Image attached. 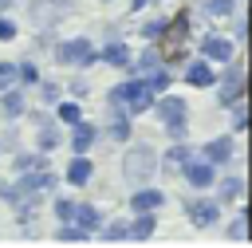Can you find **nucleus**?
Here are the masks:
<instances>
[{
    "mask_svg": "<svg viewBox=\"0 0 252 248\" xmlns=\"http://www.w3.org/2000/svg\"><path fill=\"white\" fill-rule=\"evenodd\" d=\"M154 98H158V94L146 87V79H142V75H126V79H118V83L106 91V106H118V110H126L130 118L150 114Z\"/></svg>",
    "mask_w": 252,
    "mask_h": 248,
    "instance_id": "obj_1",
    "label": "nucleus"
},
{
    "mask_svg": "<svg viewBox=\"0 0 252 248\" xmlns=\"http://www.w3.org/2000/svg\"><path fill=\"white\" fill-rule=\"evenodd\" d=\"M122 177L130 189L138 185H150L158 177V150L150 142H126V154H122Z\"/></svg>",
    "mask_w": 252,
    "mask_h": 248,
    "instance_id": "obj_2",
    "label": "nucleus"
},
{
    "mask_svg": "<svg viewBox=\"0 0 252 248\" xmlns=\"http://www.w3.org/2000/svg\"><path fill=\"white\" fill-rule=\"evenodd\" d=\"M244 83H248V75H244V59H240V55H232L228 63H220V67H217V83H213L209 91L217 94V106H220V110H228L232 102H244Z\"/></svg>",
    "mask_w": 252,
    "mask_h": 248,
    "instance_id": "obj_3",
    "label": "nucleus"
},
{
    "mask_svg": "<svg viewBox=\"0 0 252 248\" xmlns=\"http://www.w3.org/2000/svg\"><path fill=\"white\" fill-rule=\"evenodd\" d=\"M51 59L67 71H91L98 59H94V39L91 35H67V39H55L51 43Z\"/></svg>",
    "mask_w": 252,
    "mask_h": 248,
    "instance_id": "obj_4",
    "label": "nucleus"
},
{
    "mask_svg": "<svg viewBox=\"0 0 252 248\" xmlns=\"http://www.w3.org/2000/svg\"><path fill=\"white\" fill-rule=\"evenodd\" d=\"M181 213H185V220H189L193 228H217L224 205H217L213 193H197V189H189V197H181Z\"/></svg>",
    "mask_w": 252,
    "mask_h": 248,
    "instance_id": "obj_5",
    "label": "nucleus"
},
{
    "mask_svg": "<svg viewBox=\"0 0 252 248\" xmlns=\"http://www.w3.org/2000/svg\"><path fill=\"white\" fill-rule=\"evenodd\" d=\"M75 12V0H28V16L35 28H59Z\"/></svg>",
    "mask_w": 252,
    "mask_h": 248,
    "instance_id": "obj_6",
    "label": "nucleus"
},
{
    "mask_svg": "<svg viewBox=\"0 0 252 248\" xmlns=\"http://www.w3.org/2000/svg\"><path fill=\"white\" fill-rule=\"evenodd\" d=\"M98 138H102V130H98V122L94 118H79L75 126H67V138H63V146L71 150V154H91L94 146H98Z\"/></svg>",
    "mask_w": 252,
    "mask_h": 248,
    "instance_id": "obj_7",
    "label": "nucleus"
},
{
    "mask_svg": "<svg viewBox=\"0 0 252 248\" xmlns=\"http://www.w3.org/2000/svg\"><path fill=\"white\" fill-rule=\"evenodd\" d=\"M209 193L217 197V205H236V201H244V193H248L244 173H240V169H217V181H213Z\"/></svg>",
    "mask_w": 252,
    "mask_h": 248,
    "instance_id": "obj_8",
    "label": "nucleus"
},
{
    "mask_svg": "<svg viewBox=\"0 0 252 248\" xmlns=\"http://www.w3.org/2000/svg\"><path fill=\"white\" fill-rule=\"evenodd\" d=\"M197 55H205L209 63H228L232 55H236V43L224 35V31H205V35H197Z\"/></svg>",
    "mask_w": 252,
    "mask_h": 248,
    "instance_id": "obj_9",
    "label": "nucleus"
},
{
    "mask_svg": "<svg viewBox=\"0 0 252 248\" xmlns=\"http://www.w3.org/2000/svg\"><path fill=\"white\" fill-rule=\"evenodd\" d=\"M197 154H201L209 165L228 169V165H232V157H236V134H217V138H209L205 146H197Z\"/></svg>",
    "mask_w": 252,
    "mask_h": 248,
    "instance_id": "obj_10",
    "label": "nucleus"
},
{
    "mask_svg": "<svg viewBox=\"0 0 252 248\" xmlns=\"http://www.w3.org/2000/svg\"><path fill=\"white\" fill-rule=\"evenodd\" d=\"M177 173H181V181H185L189 189H197V193H209V189H213V181H217V165H209L201 154H193Z\"/></svg>",
    "mask_w": 252,
    "mask_h": 248,
    "instance_id": "obj_11",
    "label": "nucleus"
},
{
    "mask_svg": "<svg viewBox=\"0 0 252 248\" xmlns=\"http://www.w3.org/2000/svg\"><path fill=\"white\" fill-rule=\"evenodd\" d=\"M94 59L106 63V67H114V71H130V59H134L130 39H126V35H110L102 47H94Z\"/></svg>",
    "mask_w": 252,
    "mask_h": 248,
    "instance_id": "obj_12",
    "label": "nucleus"
},
{
    "mask_svg": "<svg viewBox=\"0 0 252 248\" xmlns=\"http://www.w3.org/2000/svg\"><path fill=\"white\" fill-rule=\"evenodd\" d=\"M181 83L193 87V91H209V87L217 83V63H209L205 55L185 59V67H181Z\"/></svg>",
    "mask_w": 252,
    "mask_h": 248,
    "instance_id": "obj_13",
    "label": "nucleus"
},
{
    "mask_svg": "<svg viewBox=\"0 0 252 248\" xmlns=\"http://www.w3.org/2000/svg\"><path fill=\"white\" fill-rule=\"evenodd\" d=\"M150 114H154L161 126H165V122H181V118H189V102H185L181 94H173V91H161V94L154 98Z\"/></svg>",
    "mask_w": 252,
    "mask_h": 248,
    "instance_id": "obj_14",
    "label": "nucleus"
},
{
    "mask_svg": "<svg viewBox=\"0 0 252 248\" xmlns=\"http://www.w3.org/2000/svg\"><path fill=\"white\" fill-rule=\"evenodd\" d=\"M28 102H32V91H28V87H20V83L4 87V91H0V118H4V122H20L24 110H28Z\"/></svg>",
    "mask_w": 252,
    "mask_h": 248,
    "instance_id": "obj_15",
    "label": "nucleus"
},
{
    "mask_svg": "<svg viewBox=\"0 0 252 248\" xmlns=\"http://www.w3.org/2000/svg\"><path fill=\"white\" fill-rule=\"evenodd\" d=\"M102 130V138H110V142H130V134H134V118L126 114V110H118V106H106V122L98 126Z\"/></svg>",
    "mask_w": 252,
    "mask_h": 248,
    "instance_id": "obj_16",
    "label": "nucleus"
},
{
    "mask_svg": "<svg viewBox=\"0 0 252 248\" xmlns=\"http://www.w3.org/2000/svg\"><path fill=\"white\" fill-rule=\"evenodd\" d=\"M91 177H94V161H91V154H71L67 169L59 173V181H63V185H71V189L91 185Z\"/></svg>",
    "mask_w": 252,
    "mask_h": 248,
    "instance_id": "obj_17",
    "label": "nucleus"
},
{
    "mask_svg": "<svg viewBox=\"0 0 252 248\" xmlns=\"http://www.w3.org/2000/svg\"><path fill=\"white\" fill-rule=\"evenodd\" d=\"M165 201H169V193L150 181V185H138V189L130 193V213H161Z\"/></svg>",
    "mask_w": 252,
    "mask_h": 248,
    "instance_id": "obj_18",
    "label": "nucleus"
},
{
    "mask_svg": "<svg viewBox=\"0 0 252 248\" xmlns=\"http://www.w3.org/2000/svg\"><path fill=\"white\" fill-rule=\"evenodd\" d=\"M193 154H197V146H193L189 138L169 142V150H161V154H158V169H161V173H177V169H181V165H185Z\"/></svg>",
    "mask_w": 252,
    "mask_h": 248,
    "instance_id": "obj_19",
    "label": "nucleus"
},
{
    "mask_svg": "<svg viewBox=\"0 0 252 248\" xmlns=\"http://www.w3.org/2000/svg\"><path fill=\"white\" fill-rule=\"evenodd\" d=\"M165 63V51H161V43L158 39H150L142 51H134V59H130V71L126 75H146V71H154V67H161Z\"/></svg>",
    "mask_w": 252,
    "mask_h": 248,
    "instance_id": "obj_20",
    "label": "nucleus"
},
{
    "mask_svg": "<svg viewBox=\"0 0 252 248\" xmlns=\"http://www.w3.org/2000/svg\"><path fill=\"white\" fill-rule=\"evenodd\" d=\"M126 240H154L158 232V213H130L126 217Z\"/></svg>",
    "mask_w": 252,
    "mask_h": 248,
    "instance_id": "obj_21",
    "label": "nucleus"
},
{
    "mask_svg": "<svg viewBox=\"0 0 252 248\" xmlns=\"http://www.w3.org/2000/svg\"><path fill=\"white\" fill-rule=\"evenodd\" d=\"M32 134H35V146H32V150H39V154H55V150L63 146V138H67L59 122H47V126H35Z\"/></svg>",
    "mask_w": 252,
    "mask_h": 248,
    "instance_id": "obj_22",
    "label": "nucleus"
},
{
    "mask_svg": "<svg viewBox=\"0 0 252 248\" xmlns=\"http://www.w3.org/2000/svg\"><path fill=\"white\" fill-rule=\"evenodd\" d=\"M12 157V173H28V169H43V165H51V154H39V150H16V154H8Z\"/></svg>",
    "mask_w": 252,
    "mask_h": 248,
    "instance_id": "obj_23",
    "label": "nucleus"
},
{
    "mask_svg": "<svg viewBox=\"0 0 252 248\" xmlns=\"http://www.w3.org/2000/svg\"><path fill=\"white\" fill-rule=\"evenodd\" d=\"M51 118L67 130V126H75V122L83 118V102H79V98H71V94H63V98L51 106Z\"/></svg>",
    "mask_w": 252,
    "mask_h": 248,
    "instance_id": "obj_24",
    "label": "nucleus"
},
{
    "mask_svg": "<svg viewBox=\"0 0 252 248\" xmlns=\"http://www.w3.org/2000/svg\"><path fill=\"white\" fill-rule=\"evenodd\" d=\"M102 220H106V213H102L94 201H79V205H75V224H79V228H87L91 236H94V228H98Z\"/></svg>",
    "mask_w": 252,
    "mask_h": 248,
    "instance_id": "obj_25",
    "label": "nucleus"
},
{
    "mask_svg": "<svg viewBox=\"0 0 252 248\" xmlns=\"http://www.w3.org/2000/svg\"><path fill=\"white\" fill-rule=\"evenodd\" d=\"M201 8V16L205 20H217V24H228L236 12H240V4L236 0H205V4H197Z\"/></svg>",
    "mask_w": 252,
    "mask_h": 248,
    "instance_id": "obj_26",
    "label": "nucleus"
},
{
    "mask_svg": "<svg viewBox=\"0 0 252 248\" xmlns=\"http://www.w3.org/2000/svg\"><path fill=\"white\" fill-rule=\"evenodd\" d=\"M47 201H51V217H55V224L75 220V205H79V197H67V193H59V189H55Z\"/></svg>",
    "mask_w": 252,
    "mask_h": 248,
    "instance_id": "obj_27",
    "label": "nucleus"
},
{
    "mask_svg": "<svg viewBox=\"0 0 252 248\" xmlns=\"http://www.w3.org/2000/svg\"><path fill=\"white\" fill-rule=\"evenodd\" d=\"M32 91H35V102H39V106H55V102L63 98V83H59V79H39Z\"/></svg>",
    "mask_w": 252,
    "mask_h": 248,
    "instance_id": "obj_28",
    "label": "nucleus"
},
{
    "mask_svg": "<svg viewBox=\"0 0 252 248\" xmlns=\"http://www.w3.org/2000/svg\"><path fill=\"white\" fill-rule=\"evenodd\" d=\"M126 217H114V220H102L98 228H94V236L98 240H106V244H118V240H126Z\"/></svg>",
    "mask_w": 252,
    "mask_h": 248,
    "instance_id": "obj_29",
    "label": "nucleus"
},
{
    "mask_svg": "<svg viewBox=\"0 0 252 248\" xmlns=\"http://www.w3.org/2000/svg\"><path fill=\"white\" fill-rule=\"evenodd\" d=\"M224 236H228V240H236V244H244V240H248V213H244V201H236V217L224 224Z\"/></svg>",
    "mask_w": 252,
    "mask_h": 248,
    "instance_id": "obj_30",
    "label": "nucleus"
},
{
    "mask_svg": "<svg viewBox=\"0 0 252 248\" xmlns=\"http://www.w3.org/2000/svg\"><path fill=\"white\" fill-rule=\"evenodd\" d=\"M39 79H43L39 59H20V63H16V83H20V87H28V91H32Z\"/></svg>",
    "mask_w": 252,
    "mask_h": 248,
    "instance_id": "obj_31",
    "label": "nucleus"
},
{
    "mask_svg": "<svg viewBox=\"0 0 252 248\" xmlns=\"http://www.w3.org/2000/svg\"><path fill=\"white\" fill-rule=\"evenodd\" d=\"M142 79H146V87H150L154 94H161V91H169V87H173V71H169V63H161V67L146 71Z\"/></svg>",
    "mask_w": 252,
    "mask_h": 248,
    "instance_id": "obj_32",
    "label": "nucleus"
},
{
    "mask_svg": "<svg viewBox=\"0 0 252 248\" xmlns=\"http://www.w3.org/2000/svg\"><path fill=\"white\" fill-rule=\"evenodd\" d=\"M51 240H63V244H67V240H71V244H87V240H94V236H91L87 228H79L75 220H67V224H59V228L51 232Z\"/></svg>",
    "mask_w": 252,
    "mask_h": 248,
    "instance_id": "obj_33",
    "label": "nucleus"
},
{
    "mask_svg": "<svg viewBox=\"0 0 252 248\" xmlns=\"http://www.w3.org/2000/svg\"><path fill=\"white\" fill-rule=\"evenodd\" d=\"M24 146V134L16 130V122H4L0 126V154H16Z\"/></svg>",
    "mask_w": 252,
    "mask_h": 248,
    "instance_id": "obj_34",
    "label": "nucleus"
},
{
    "mask_svg": "<svg viewBox=\"0 0 252 248\" xmlns=\"http://www.w3.org/2000/svg\"><path fill=\"white\" fill-rule=\"evenodd\" d=\"M161 31H165V12H158V16H150V20H142V28H138V39H161Z\"/></svg>",
    "mask_w": 252,
    "mask_h": 248,
    "instance_id": "obj_35",
    "label": "nucleus"
},
{
    "mask_svg": "<svg viewBox=\"0 0 252 248\" xmlns=\"http://www.w3.org/2000/svg\"><path fill=\"white\" fill-rule=\"evenodd\" d=\"M63 94H71V98H87V94H91V79H87L83 71H75V75L63 83Z\"/></svg>",
    "mask_w": 252,
    "mask_h": 248,
    "instance_id": "obj_36",
    "label": "nucleus"
},
{
    "mask_svg": "<svg viewBox=\"0 0 252 248\" xmlns=\"http://www.w3.org/2000/svg\"><path fill=\"white\" fill-rule=\"evenodd\" d=\"M228 114H232V130H228V134H236V138L248 134V102H232Z\"/></svg>",
    "mask_w": 252,
    "mask_h": 248,
    "instance_id": "obj_37",
    "label": "nucleus"
},
{
    "mask_svg": "<svg viewBox=\"0 0 252 248\" xmlns=\"http://www.w3.org/2000/svg\"><path fill=\"white\" fill-rule=\"evenodd\" d=\"M236 47H244V39H248V16H244V8L232 16V35H228Z\"/></svg>",
    "mask_w": 252,
    "mask_h": 248,
    "instance_id": "obj_38",
    "label": "nucleus"
},
{
    "mask_svg": "<svg viewBox=\"0 0 252 248\" xmlns=\"http://www.w3.org/2000/svg\"><path fill=\"white\" fill-rule=\"evenodd\" d=\"M16 39H20V24L8 12H0V43H16Z\"/></svg>",
    "mask_w": 252,
    "mask_h": 248,
    "instance_id": "obj_39",
    "label": "nucleus"
},
{
    "mask_svg": "<svg viewBox=\"0 0 252 248\" xmlns=\"http://www.w3.org/2000/svg\"><path fill=\"white\" fill-rule=\"evenodd\" d=\"M161 134H165L169 142H181V138H189V118H181V122H165V126H161Z\"/></svg>",
    "mask_w": 252,
    "mask_h": 248,
    "instance_id": "obj_40",
    "label": "nucleus"
},
{
    "mask_svg": "<svg viewBox=\"0 0 252 248\" xmlns=\"http://www.w3.org/2000/svg\"><path fill=\"white\" fill-rule=\"evenodd\" d=\"M12 83H16V63L12 59H0V91L12 87Z\"/></svg>",
    "mask_w": 252,
    "mask_h": 248,
    "instance_id": "obj_41",
    "label": "nucleus"
},
{
    "mask_svg": "<svg viewBox=\"0 0 252 248\" xmlns=\"http://www.w3.org/2000/svg\"><path fill=\"white\" fill-rule=\"evenodd\" d=\"M165 0H130V16H138V12H146V8H161Z\"/></svg>",
    "mask_w": 252,
    "mask_h": 248,
    "instance_id": "obj_42",
    "label": "nucleus"
},
{
    "mask_svg": "<svg viewBox=\"0 0 252 248\" xmlns=\"http://www.w3.org/2000/svg\"><path fill=\"white\" fill-rule=\"evenodd\" d=\"M12 4H16V0H0V12H12Z\"/></svg>",
    "mask_w": 252,
    "mask_h": 248,
    "instance_id": "obj_43",
    "label": "nucleus"
},
{
    "mask_svg": "<svg viewBox=\"0 0 252 248\" xmlns=\"http://www.w3.org/2000/svg\"><path fill=\"white\" fill-rule=\"evenodd\" d=\"M98 4H114V0H98Z\"/></svg>",
    "mask_w": 252,
    "mask_h": 248,
    "instance_id": "obj_44",
    "label": "nucleus"
},
{
    "mask_svg": "<svg viewBox=\"0 0 252 248\" xmlns=\"http://www.w3.org/2000/svg\"><path fill=\"white\" fill-rule=\"evenodd\" d=\"M0 189H4V177H0Z\"/></svg>",
    "mask_w": 252,
    "mask_h": 248,
    "instance_id": "obj_45",
    "label": "nucleus"
}]
</instances>
